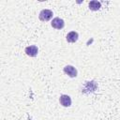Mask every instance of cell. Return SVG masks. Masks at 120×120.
Here are the masks:
<instances>
[{
  "label": "cell",
  "instance_id": "cell-7",
  "mask_svg": "<svg viewBox=\"0 0 120 120\" xmlns=\"http://www.w3.org/2000/svg\"><path fill=\"white\" fill-rule=\"evenodd\" d=\"M88 6H89V8L91 10L97 11V10H98L101 8V3L99 1H97V0H92V1L89 2Z\"/></svg>",
  "mask_w": 120,
  "mask_h": 120
},
{
  "label": "cell",
  "instance_id": "cell-5",
  "mask_svg": "<svg viewBox=\"0 0 120 120\" xmlns=\"http://www.w3.org/2000/svg\"><path fill=\"white\" fill-rule=\"evenodd\" d=\"M59 102L63 107H70L71 106V98L68 95H62L60 96Z\"/></svg>",
  "mask_w": 120,
  "mask_h": 120
},
{
  "label": "cell",
  "instance_id": "cell-3",
  "mask_svg": "<svg viewBox=\"0 0 120 120\" xmlns=\"http://www.w3.org/2000/svg\"><path fill=\"white\" fill-rule=\"evenodd\" d=\"M64 72L70 78H75V77H77V74H78L76 68H74L73 66H70V65H68L64 68Z\"/></svg>",
  "mask_w": 120,
  "mask_h": 120
},
{
  "label": "cell",
  "instance_id": "cell-4",
  "mask_svg": "<svg viewBox=\"0 0 120 120\" xmlns=\"http://www.w3.org/2000/svg\"><path fill=\"white\" fill-rule=\"evenodd\" d=\"M24 52H25V53H26L28 56H30V57H35V56H37V54H38V47H37L36 45H30V46H27V47L25 48Z\"/></svg>",
  "mask_w": 120,
  "mask_h": 120
},
{
  "label": "cell",
  "instance_id": "cell-1",
  "mask_svg": "<svg viewBox=\"0 0 120 120\" xmlns=\"http://www.w3.org/2000/svg\"><path fill=\"white\" fill-rule=\"evenodd\" d=\"M52 15H53V13H52V11L51 9L45 8V9H42L39 12L38 19L40 21H42V22H48V21H50L52 18Z\"/></svg>",
  "mask_w": 120,
  "mask_h": 120
},
{
  "label": "cell",
  "instance_id": "cell-6",
  "mask_svg": "<svg viewBox=\"0 0 120 120\" xmlns=\"http://www.w3.org/2000/svg\"><path fill=\"white\" fill-rule=\"evenodd\" d=\"M78 38H79V34H78L77 32H75V31H71V32L68 33V35H67V37H66L67 41L69 42V43H74V42H76V41L78 40Z\"/></svg>",
  "mask_w": 120,
  "mask_h": 120
},
{
  "label": "cell",
  "instance_id": "cell-2",
  "mask_svg": "<svg viewBox=\"0 0 120 120\" xmlns=\"http://www.w3.org/2000/svg\"><path fill=\"white\" fill-rule=\"evenodd\" d=\"M51 25H52V28H54L56 30H60L65 26V22H64L63 19H61L59 17H55V18L52 19V21L51 22Z\"/></svg>",
  "mask_w": 120,
  "mask_h": 120
}]
</instances>
